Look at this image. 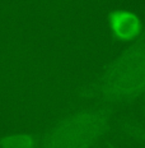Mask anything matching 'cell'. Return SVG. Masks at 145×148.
I'll return each instance as SVG.
<instances>
[{
    "label": "cell",
    "mask_w": 145,
    "mask_h": 148,
    "mask_svg": "<svg viewBox=\"0 0 145 148\" xmlns=\"http://www.w3.org/2000/svg\"><path fill=\"white\" fill-rule=\"evenodd\" d=\"M145 96V31L80 92L84 100L104 105L129 103Z\"/></svg>",
    "instance_id": "6da1fadb"
},
{
    "label": "cell",
    "mask_w": 145,
    "mask_h": 148,
    "mask_svg": "<svg viewBox=\"0 0 145 148\" xmlns=\"http://www.w3.org/2000/svg\"><path fill=\"white\" fill-rule=\"evenodd\" d=\"M108 27L113 38L117 41L131 44L143 35V23L134 12L118 9L111 12L107 17Z\"/></svg>",
    "instance_id": "3957f363"
},
{
    "label": "cell",
    "mask_w": 145,
    "mask_h": 148,
    "mask_svg": "<svg viewBox=\"0 0 145 148\" xmlns=\"http://www.w3.org/2000/svg\"><path fill=\"white\" fill-rule=\"evenodd\" d=\"M141 140L145 142V129H144V132H143V137H141Z\"/></svg>",
    "instance_id": "5b68a950"
},
{
    "label": "cell",
    "mask_w": 145,
    "mask_h": 148,
    "mask_svg": "<svg viewBox=\"0 0 145 148\" xmlns=\"http://www.w3.org/2000/svg\"><path fill=\"white\" fill-rule=\"evenodd\" d=\"M113 107L78 110L60 119L41 137V148H93L108 133Z\"/></svg>",
    "instance_id": "7a4b0ae2"
},
{
    "label": "cell",
    "mask_w": 145,
    "mask_h": 148,
    "mask_svg": "<svg viewBox=\"0 0 145 148\" xmlns=\"http://www.w3.org/2000/svg\"><path fill=\"white\" fill-rule=\"evenodd\" d=\"M0 148H41V137L33 133H12L0 137Z\"/></svg>",
    "instance_id": "277c9868"
}]
</instances>
